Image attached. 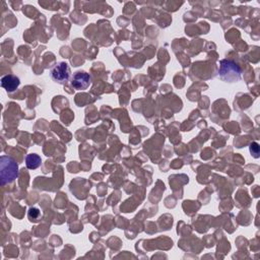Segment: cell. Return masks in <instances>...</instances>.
<instances>
[{
    "mask_svg": "<svg viewBox=\"0 0 260 260\" xmlns=\"http://www.w3.org/2000/svg\"><path fill=\"white\" fill-rule=\"evenodd\" d=\"M92 83V76L85 71H77L71 78V84L76 91L87 90Z\"/></svg>",
    "mask_w": 260,
    "mask_h": 260,
    "instance_id": "obj_4",
    "label": "cell"
},
{
    "mask_svg": "<svg viewBox=\"0 0 260 260\" xmlns=\"http://www.w3.org/2000/svg\"><path fill=\"white\" fill-rule=\"evenodd\" d=\"M19 177V165L15 159L8 156L0 158V179L1 185L10 184Z\"/></svg>",
    "mask_w": 260,
    "mask_h": 260,
    "instance_id": "obj_1",
    "label": "cell"
},
{
    "mask_svg": "<svg viewBox=\"0 0 260 260\" xmlns=\"http://www.w3.org/2000/svg\"><path fill=\"white\" fill-rule=\"evenodd\" d=\"M28 217L32 223H37L41 218V212L37 208H31L28 213Z\"/></svg>",
    "mask_w": 260,
    "mask_h": 260,
    "instance_id": "obj_7",
    "label": "cell"
},
{
    "mask_svg": "<svg viewBox=\"0 0 260 260\" xmlns=\"http://www.w3.org/2000/svg\"><path fill=\"white\" fill-rule=\"evenodd\" d=\"M250 153L254 156V158H258L259 156V145L256 142L250 144Z\"/></svg>",
    "mask_w": 260,
    "mask_h": 260,
    "instance_id": "obj_8",
    "label": "cell"
},
{
    "mask_svg": "<svg viewBox=\"0 0 260 260\" xmlns=\"http://www.w3.org/2000/svg\"><path fill=\"white\" fill-rule=\"evenodd\" d=\"M41 164H42V160L37 154H30L25 157V166L30 170L38 169L41 166Z\"/></svg>",
    "mask_w": 260,
    "mask_h": 260,
    "instance_id": "obj_6",
    "label": "cell"
},
{
    "mask_svg": "<svg viewBox=\"0 0 260 260\" xmlns=\"http://www.w3.org/2000/svg\"><path fill=\"white\" fill-rule=\"evenodd\" d=\"M20 86H21V79L17 75L7 74L1 78V87L7 93L16 92Z\"/></svg>",
    "mask_w": 260,
    "mask_h": 260,
    "instance_id": "obj_5",
    "label": "cell"
},
{
    "mask_svg": "<svg viewBox=\"0 0 260 260\" xmlns=\"http://www.w3.org/2000/svg\"><path fill=\"white\" fill-rule=\"evenodd\" d=\"M218 75H220L221 79L226 81V83H237V81L241 79L242 70L236 62L228 59H223L220 62Z\"/></svg>",
    "mask_w": 260,
    "mask_h": 260,
    "instance_id": "obj_2",
    "label": "cell"
},
{
    "mask_svg": "<svg viewBox=\"0 0 260 260\" xmlns=\"http://www.w3.org/2000/svg\"><path fill=\"white\" fill-rule=\"evenodd\" d=\"M50 76L52 80L55 81L57 84L64 85L68 80L71 78V67L66 62H57L51 68Z\"/></svg>",
    "mask_w": 260,
    "mask_h": 260,
    "instance_id": "obj_3",
    "label": "cell"
}]
</instances>
